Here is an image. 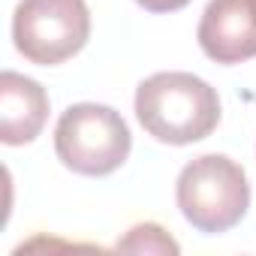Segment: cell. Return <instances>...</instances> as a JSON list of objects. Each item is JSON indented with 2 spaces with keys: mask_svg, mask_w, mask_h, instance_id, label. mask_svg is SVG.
Here are the masks:
<instances>
[{
  "mask_svg": "<svg viewBox=\"0 0 256 256\" xmlns=\"http://www.w3.org/2000/svg\"><path fill=\"white\" fill-rule=\"evenodd\" d=\"M136 118L157 142L190 145L220 124V96L193 72H154L136 90Z\"/></svg>",
  "mask_w": 256,
  "mask_h": 256,
  "instance_id": "1",
  "label": "cell"
},
{
  "mask_svg": "<svg viewBox=\"0 0 256 256\" xmlns=\"http://www.w3.org/2000/svg\"><path fill=\"white\" fill-rule=\"evenodd\" d=\"M175 199L187 223H193L199 232L217 235L241 223L247 214L250 184L235 160L223 154H205L181 169Z\"/></svg>",
  "mask_w": 256,
  "mask_h": 256,
  "instance_id": "2",
  "label": "cell"
},
{
  "mask_svg": "<svg viewBox=\"0 0 256 256\" xmlns=\"http://www.w3.org/2000/svg\"><path fill=\"white\" fill-rule=\"evenodd\" d=\"M133 136L126 120L100 102L70 106L54 126L58 160L76 175L102 178L124 166L130 157Z\"/></svg>",
  "mask_w": 256,
  "mask_h": 256,
  "instance_id": "3",
  "label": "cell"
},
{
  "mask_svg": "<svg viewBox=\"0 0 256 256\" xmlns=\"http://www.w3.org/2000/svg\"><path fill=\"white\" fill-rule=\"evenodd\" d=\"M90 12L84 0H22L12 16V40L24 60L54 66L84 48Z\"/></svg>",
  "mask_w": 256,
  "mask_h": 256,
  "instance_id": "4",
  "label": "cell"
},
{
  "mask_svg": "<svg viewBox=\"0 0 256 256\" xmlns=\"http://www.w3.org/2000/svg\"><path fill=\"white\" fill-rule=\"evenodd\" d=\"M199 46L217 64L256 58V12L250 0H211L199 22Z\"/></svg>",
  "mask_w": 256,
  "mask_h": 256,
  "instance_id": "5",
  "label": "cell"
},
{
  "mask_svg": "<svg viewBox=\"0 0 256 256\" xmlns=\"http://www.w3.org/2000/svg\"><path fill=\"white\" fill-rule=\"evenodd\" d=\"M48 120V94L40 82L6 70L0 76V142L28 145Z\"/></svg>",
  "mask_w": 256,
  "mask_h": 256,
  "instance_id": "6",
  "label": "cell"
},
{
  "mask_svg": "<svg viewBox=\"0 0 256 256\" xmlns=\"http://www.w3.org/2000/svg\"><path fill=\"white\" fill-rule=\"evenodd\" d=\"M118 250L124 253H178L181 247L169 238V232L157 223H139L118 241Z\"/></svg>",
  "mask_w": 256,
  "mask_h": 256,
  "instance_id": "7",
  "label": "cell"
},
{
  "mask_svg": "<svg viewBox=\"0 0 256 256\" xmlns=\"http://www.w3.org/2000/svg\"><path fill=\"white\" fill-rule=\"evenodd\" d=\"M136 4L148 12H175V10H184L190 0H136Z\"/></svg>",
  "mask_w": 256,
  "mask_h": 256,
  "instance_id": "8",
  "label": "cell"
},
{
  "mask_svg": "<svg viewBox=\"0 0 256 256\" xmlns=\"http://www.w3.org/2000/svg\"><path fill=\"white\" fill-rule=\"evenodd\" d=\"M250 4H253V12H256V0H250Z\"/></svg>",
  "mask_w": 256,
  "mask_h": 256,
  "instance_id": "9",
  "label": "cell"
}]
</instances>
